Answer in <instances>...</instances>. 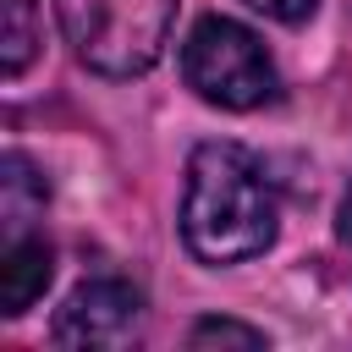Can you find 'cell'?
Masks as SVG:
<instances>
[{
  "instance_id": "6da1fadb",
  "label": "cell",
  "mask_w": 352,
  "mask_h": 352,
  "mask_svg": "<svg viewBox=\"0 0 352 352\" xmlns=\"http://www.w3.org/2000/svg\"><path fill=\"white\" fill-rule=\"evenodd\" d=\"M280 231V198L270 170L242 143H204L187 160L182 192V242L204 264L258 258Z\"/></svg>"
},
{
  "instance_id": "7a4b0ae2",
  "label": "cell",
  "mask_w": 352,
  "mask_h": 352,
  "mask_svg": "<svg viewBox=\"0 0 352 352\" xmlns=\"http://www.w3.org/2000/svg\"><path fill=\"white\" fill-rule=\"evenodd\" d=\"M72 55L99 77H143L176 22V0H55Z\"/></svg>"
},
{
  "instance_id": "3957f363",
  "label": "cell",
  "mask_w": 352,
  "mask_h": 352,
  "mask_svg": "<svg viewBox=\"0 0 352 352\" xmlns=\"http://www.w3.org/2000/svg\"><path fill=\"white\" fill-rule=\"evenodd\" d=\"M182 77L204 104L220 110H258L280 94V72L264 38L231 16H198L182 44Z\"/></svg>"
},
{
  "instance_id": "277c9868",
  "label": "cell",
  "mask_w": 352,
  "mask_h": 352,
  "mask_svg": "<svg viewBox=\"0 0 352 352\" xmlns=\"http://www.w3.org/2000/svg\"><path fill=\"white\" fill-rule=\"evenodd\" d=\"M138 324H143V297L116 275H94L60 302L55 341L60 346H126L138 341Z\"/></svg>"
},
{
  "instance_id": "5b68a950",
  "label": "cell",
  "mask_w": 352,
  "mask_h": 352,
  "mask_svg": "<svg viewBox=\"0 0 352 352\" xmlns=\"http://www.w3.org/2000/svg\"><path fill=\"white\" fill-rule=\"evenodd\" d=\"M50 275H55V253L44 236H33V231L6 236V248H0V314H28L44 297Z\"/></svg>"
},
{
  "instance_id": "8992f818",
  "label": "cell",
  "mask_w": 352,
  "mask_h": 352,
  "mask_svg": "<svg viewBox=\"0 0 352 352\" xmlns=\"http://www.w3.org/2000/svg\"><path fill=\"white\" fill-rule=\"evenodd\" d=\"M44 198H50V187H44V176L33 170V160L28 154H0V220H6V236H16V231H28V220L44 209Z\"/></svg>"
},
{
  "instance_id": "52a82bcc",
  "label": "cell",
  "mask_w": 352,
  "mask_h": 352,
  "mask_svg": "<svg viewBox=\"0 0 352 352\" xmlns=\"http://www.w3.org/2000/svg\"><path fill=\"white\" fill-rule=\"evenodd\" d=\"M0 72L6 77H22L33 50H38V11L33 0H6V33H0Z\"/></svg>"
},
{
  "instance_id": "ba28073f",
  "label": "cell",
  "mask_w": 352,
  "mask_h": 352,
  "mask_svg": "<svg viewBox=\"0 0 352 352\" xmlns=\"http://www.w3.org/2000/svg\"><path fill=\"white\" fill-rule=\"evenodd\" d=\"M187 341H192L198 352H204V346H264V330L236 324V319H204V324H192Z\"/></svg>"
},
{
  "instance_id": "9c48e42d",
  "label": "cell",
  "mask_w": 352,
  "mask_h": 352,
  "mask_svg": "<svg viewBox=\"0 0 352 352\" xmlns=\"http://www.w3.org/2000/svg\"><path fill=\"white\" fill-rule=\"evenodd\" d=\"M253 11H264L270 22H308L319 0H248Z\"/></svg>"
},
{
  "instance_id": "30bf717a",
  "label": "cell",
  "mask_w": 352,
  "mask_h": 352,
  "mask_svg": "<svg viewBox=\"0 0 352 352\" xmlns=\"http://www.w3.org/2000/svg\"><path fill=\"white\" fill-rule=\"evenodd\" d=\"M336 231H341V242H352V187H346V198H341V220H336Z\"/></svg>"
}]
</instances>
